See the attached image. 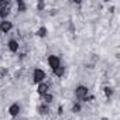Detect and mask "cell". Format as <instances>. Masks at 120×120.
<instances>
[{
  "instance_id": "6da1fadb",
  "label": "cell",
  "mask_w": 120,
  "mask_h": 120,
  "mask_svg": "<svg viewBox=\"0 0 120 120\" xmlns=\"http://www.w3.org/2000/svg\"><path fill=\"white\" fill-rule=\"evenodd\" d=\"M75 96L78 98V99H81V100H83L86 96H88V88L86 86H78L76 89H75Z\"/></svg>"
},
{
  "instance_id": "ac0fdd59",
  "label": "cell",
  "mask_w": 120,
  "mask_h": 120,
  "mask_svg": "<svg viewBox=\"0 0 120 120\" xmlns=\"http://www.w3.org/2000/svg\"><path fill=\"white\" fill-rule=\"evenodd\" d=\"M102 120H109V119H107V117H103V119H102Z\"/></svg>"
},
{
  "instance_id": "52a82bcc",
  "label": "cell",
  "mask_w": 120,
  "mask_h": 120,
  "mask_svg": "<svg viewBox=\"0 0 120 120\" xmlns=\"http://www.w3.org/2000/svg\"><path fill=\"white\" fill-rule=\"evenodd\" d=\"M9 48H10V51H13V52L19 51V42H17L16 40H10V41H9Z\"/></svg>"
},
{
  "instance_id": "277c9868",
  "label": "cell",
  "mask_w": 120,
  "mask_h": 120,
  "mask_svg": "<svg viewBox=\"0 0 120 120\" xmlns=\"http://www.w3.org/2000/svg\"><path fill=\"white\" fill-rule=\"evenodd\" d=\"M11 28H13V24L9 20H3L2 23H0V30H2L3 33H9Z\"/></svg>"
},
{
  "instance_id": "2e32d148",
  "label": "cell",
  "mask_w": 120,
  "mask_h": 120,
  "mask_svg": "<svg viewBox=\"0 0 120 120\" xmlns=\"http://www.w3.org/2000/svg\"><path fill=\"white\" fill-rule=\"evenodd\" d=\"M72 112H74V113H78V112H81V105H79V103L74 105V107H72Z\"/></svg>"
},
{
  "instance_id": "ba28073f",
  "label": "cell",
  "mask_w": 120,
  "mask_h": 120,
  "mask_svg": "<svg viewBox=\"0 0 120 120\" xmlns=\"http://www.w3.org/2000/svg\"><path fill=\"white\" fill-rule=\"evenodd\" d=\"M54 74H55L56 76H64V74H65V68L59 65L56 69H54Z\"/></svg>"
},
{
  "instance_id": "30bf717a",
  "label": "cell",
  "mask_w": 120,
  "mask_h": 120,
  "mask_svg": "<svg viewBox=\"0 0 120 120\" xmlns=\"http://www.w3.org/2000/svg\"><path fill=\"white\" fill-rule=\"evenodd\" d=\"M9 7H10V2H9V0H2V2H0V10L9 9Z\"/></svg>"
},
{
  "instance_id": "8992f818",
  "label": "cell",
  "mask_w": 120,
  "mask_h": 120,
  "mask_svg": "<svg viewBox=\"0 0 120 120\" xmlns=\"http://www.w3.org/2000/svg\"><path fill=\"white\" fill-rule=\"evenodd\" d=\"M37 92H38L41 96H42V95H45V93H48V85H47L45 82H41V83H38Z\"/></svg>"
},
{
  "instance_id": "7a4b0ae2",
  "label": "cell",
  "mask_w": 120,
  "mask_h": 120,
  "mask_svg": "<svg viewBox=\"0 0 120 120\" xmlns=\"http://www.w3.org/2000/svg\"><path fill=\"white\" fill-rule=\"evenodd\" d=\"M33 78H34V82H35V83H41V82L45 79V72H44L42 69H35Z\"/></svg>"
},
{
  "instance_id": "9c48e42d",
  "label": "cell",
  "mask_w": 120,
  "mask_h": 120,
  "mask_svg": "<svg viewBox=\"0 0 120 120\" xmlns=\"http://www.w3.org/2000/svg\"><path fill=\"white\" fill-rule=\"evenodd\" d=\"M42 99H44L45 103H51V102L54 100V96L49 95V93H45V95H42Z\"/></svg>"
},
{
  "instance_id": "7c38bea8",
  "label": "cell",
  "mask_w": 120,
  "mask_h": 120,
  "mask_svg": "<svg viewBox=\"0 0 120 120\" xmlns=\"http://www.w3.org/2000/svg\"><path fill=\"white\" fill-rule=\"evenodd\" d=\"M37 35H38V37H45V35H47V28H45V27H41V28H38V31H37Z\"/></svg>"
},
{
  "instance_id": "e0dca14e",
  "label": "cell",
  "mask_w": 120,
  "mask_h": 120,
  "mask_svg": "<svg viewBox=\"0 0 120 120\" xmlns=\"http://www.w3.org/2000/svg\"><path fill=\"white\" fill-rule=\"evenodd\" d=\"M37 7H38L40 10H41V9H44V3H42V2H40V3L37 4Z\"/></svg>"
},
{
  "instance_id": "8fae6325",
  "label": "cell",
  "mask_w": 120,
  "mask_h": 120,
  "mask_svg": "<svg viewBox=\"0 0 120 120\" xmlns=\"http://www.w3.org/2000/svg\"><path fill=\"white\" fill-rule=\"evenodd\" d=\"M17 7H19V11H26V9H27L26 3L21 2V0H19V2H17Z\"/></svg>"
},
{
  "instance_id": "4fadbf2b",
  "label": "cell",
  "mask_w": 120,
  "mask_h": 120,
  "mask_svg": "<svg viewBox=\"0 0 120 120\" xmlns=\"http://www.w3.org/2000/svg\"><path fill=\"white\" fill-rule=\"evenodd\" d=\"M47 112H48V107H47L45 105L38 106V113H40V114H47Z\"/></svg>"
},
{
  "instance_id": "5b68a950",
  "label": "cell",
  "mask_w": 120,
  "mask_h": 120,
  "mask_svg": "<svg viewBox=\"0 0 120 120\" xmlns=\"http://www.w3.org/2000/svg\"><path fill=\"white\" fill-rule=\"evenodd\" d=\"M9 113H10V116H17L19 113H20V106H19V103H13L10 107H9Z\"/></svg>"
},
{
  "instance_id": "3957f363",
  "label": "cell",
  "mask_w": 120,
  "mask_h": 120,
  "mask_svg": "<svg viewBox=\"0 0 120 120\" xmlns=\"http://www.w3.org/2000/svg\"><path fill=\"white\" fill-rule=\"evenodd\" d=\"M48 65L51 67L52 71L56 69V68L59 67V58H58L56 55H49V56H48Z\"/></svg>"
},
{
  "instance_id": "9a60e30c",
  "label": "cell",
  "mask_w": 120,
  "mask_h": 120,
  "mask_svg": "<svg viewBox=\"0 0 120 120\" xmlns=\"http://www.w3.org/2000/svg\"><path fill=\"white\" fill-rule=\"evenodd\" d=\"M105 95H106L107 98H110V96L113 95V89L109 88V86H106V88H105Z\"/></svg>"
},
{
  "instance_id": "5bb4252c",
  "label": "cell",
  "mask_w": 120,
  "mask_h": 120,
  "mask_svg": "<svg viewBox=\"0 0 120 120\" xmlns=\"http://www.w3.org/2000/svg\"><path fill=\"white\" fill-rule=\"evenodd\" d=\"M10 14V9H3V10H0V17H7Z\"/></svg>"
}]
</instances>
